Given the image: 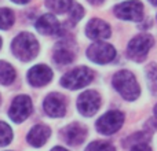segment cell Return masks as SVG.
Returning <instances> with one entry per match:
<instances>
[{"instance_id": "obj_9", "label": "cell", "mask_w": 157, "mask_h": 151, "mask_svg": "<svg viewBox=\"0 0 157 151\" xmlns=\"http://www.w3.org/2000/svg\"><path fill=\"white\" fill-rule=\"evenodd\" d=\"M101 106V96L95 91H86L78 96L77 109L83 116L91 117L98 111Z\"/></svg>"}, {"instance_id": "obj_19", "label": "cell", "mask_w": 157, "mask_h": 151, "mask_svg": "<svg viewBox=\"0 0 157 151\" xmlns=\"http://www.w3.org/2000/svg\"><path fill=\"white\" fill-rule=\"evenodd\" d=\"M13 140V129L8 124L0 121V147H4Z\"/></svg>"}, {"instance_id": "obj_28", "label": "cell", "mask_w": 157, "mask_h": 151, "mask_svg": "<svg viewBox=\"0 0 157 151\" xmlns=\"http://www.w3.org/2000/svg\"><path fill=\"white\" fill-rule=\"evenodd\" d=\"M150 3H152V4H155V6H157V0H149Z\"/></svg>"}, {"instance_id": "obj_2", "label": "cell", "mask_w": 157, "mask_h": 151, "mask_svg": "<svg viewBox=\"0 0 157 151\" xmlns=\"http://www.w3.org/2000/svg\"><path fill=\"white\" fill-rule=\"evenodd\" d=\"M113 87L125 100H135L141 94V88L135 76L128 70H120L113 76Z\"/></svg>"}, {"instance_id": "obj_20", "label": "cell", "mask_w": 157, "mask_h": 151, "mask_svg": "<svg viewBox=\"0 0 157 151\" xmlns=\"http://www.w3.org/2000/svg\"><path fill=\"white\" fill-rule=\"evenodd\" d=\"M14 24V14L8 8H0V29L6 30Z\"/></svg>"}, {"instance_id": "obj_25", "label": "cell", "mask_w": 157, "mask_h": 151, "mask_svg": "<svg viewBox=\"0 0 157 151\" xmlns=\"http://www.w3.org/2000/svg\"><path fill=\"white\" fill-rule=\"evenodd\" d=\"M11 2L17 3V4H26V3L30 2V0H11Z\"/></svg>"}, {"instance_id": "obj_10", "label": "cell", "mask_w": 157, "mask_h": 151, "mask_svg": "<svg viewBox=\"0 0 157 151\" xmlns=\"http://www.w3.org/2000/svg\"><path fill=\"white\" fill-rule=\"evenodd\" d=\"M43 109L50 117H63L66 111V102L65 98L59 94H50L48 96L44 99Z\"/></svg>"}, {"instance_id": "obj_26", "label": "cell", "mask_w": 157, "mask_h": 151, "mask_svg": "<svg viewBox=\"0 0 157 151\" xmlns=\"http://www.w3.org/2000/svg\"><path fill=\"white\" fill-rule=\"evenodd\" d=\"M51 151H68V150L63 149V147H59V146H58V147H54V149H52Z\"/></svg>"}, {"instance_id": "obj_14", "label": "cell", "mask_w": 157, "mask_h": 151, "mask_svg": "<svg viewBox=\"0 0 157 151\" xmlns=\"http://www.w3.org/2000/svg\"><path fill=\"white\" fill-rule=\"evenodd\" d=\"M50 135H51V131L47 125L37 124L29 131L26 139L33 147H40L48 140Z\"/></svg>"}, {"instance_id": "obj_13", "label": "cell", "mask_w": 157, "mask_h": 151, "mask_svg": "<svg viewBox=\"0 0 157 151\" xmlns=\"http://www.w3.org/2000/svg\"><path fill=\"white\" fill-rule=\"evenodd\" d=\"M87 138V129L80 124H71L63 131V139L68 144H81Z\"/></svg>"}, {"instance_id": "obj_5", "label": "cell", "mask_w": 157, "mask_h": 151, "mask_svg": "<svg viewBox=\"0 0 157 151\" xmlns=\"http://www.w3.org/2000/svg\"><path fill=\"white\" fill-rule=\"evenodd\" d=\"M87 57L90 61L98 65H105L109 63L116 58V50L112 44L103 43V41H98L88 47L87 50Z\"/></svg>"}, {"instance_id": "obj_24", "label": "cell", "mask_w": 157, "mask_h": 151, "mask_svg": "<svg viewBox=\"0 0 157 151\" xmlns=\"http://www.w3.org/2000/svg\"><path fill=\"white\" fill-rule=\"evenodd\" d=\"M131 151H152L150 146L146 142H141V143H136L131 147Z\"/></svg>"}, {"instance_id": "obj_16", "label": "cell", "mask_w": 157, "mask_h": 151, "mask_svg": "<svg viewBox=\"0 0 157 151\" xmlns=\"http://www.w3.org/2000/svg\"><path fill=\"white\" fill-rule=\"evenodd\" d=\"M15 70L10 63L0 61V84L3 85H10L15 80Z\"/></svg>"}, {"instance_id": "obj_7", "label": "cell", "mask_w": 157, "mask_h": 151, "mask_svg": "<svg viewBox=\"0 0 157 151\" xmlns=\"http://www.w3.org/2000/svg\"><path fill=\"white\" fill-rule=\"evenodd\" d=\"M114 14L124 21H141L144 15V6L139 0H130L114 7Z\"/></svg>"}, {"instance_id": "obj_17", "label": "cell", "mask_w": 157, "mask_h": 151, "mask_svg": "<svg viewBox=\"0 0 157 151\" xmlns=\"http://www.w3.org/2000/svg\"><path fill=\"white\" fill-rule=\"evenodd\" d=\"M75 59V55L71 50H68L66 47H62V48H57L54 52V61L58 63V65H69L72 63Z\"/></svg>"}, {"instance_id": "obj_29", "label": "cell", "mask_w": 157, "mask_h": 151, "mask_svg": "<svg viewBox=\"0 0 157 151\" xmlns=\"http://www.w3.org/2000/svg\"><path fill=\"white\" fill-rule=\"evenodd\" d=\"M155 116L157 117V105H156V107H155Z\"/></svg>"}, {"instance_id": "obj_1", "label": "cell", "mask_w": 157, "mask_h": 151, "mask_svg": "<svg viewBox=\"0 0 157 151\" xmlns=\"http://www.w3.org/2000/svg\"><path fill=\"white\" fill-rule=\"evenodd\" d=\"M11 51L18 59L28 62L36 58L39 52V43L35 39V36L28 32H22L13 40Z\"/></svg>"}, {"instance_id": "obj_12", "label": "cell", "mask_w": 157, "mask_h": 151, "mask_svg": "<svg viewBox=\"0 0 157 151\" xmlns=\"http://www.w3.org/2000/svg\"><path fill=\"white\" fill-rule=\"evenodd\" d=\"M86 35L92 40H103L110 36V26L102 19H91L86 26Z\"/></svg>"}, {"instance_id": "obj_3", "label": "cell", "mask_w": 157, "mask_h": 151, "mask_svg": "<svg viewBox=\"0 0 157 151\" xmlns=\"http://www.w3.org/2000/svg\"><path fill=\"white\" fill-rule=\"evenodd\" d=\"M153 46V37L147 33L138 35L128 43L127 55L135 62H142L146 59L147 52Z\"/></svg>"}, {"instance_id": "obj_22", "label": "cell", "mask_w": 157, "mask_h": 151, "mask_svg": "<svg viewBox=\"0 0 157 151\" xmlns=\"http://www.w3.org/2000/svg\"><path fill=\"white\" fill-rule=\"evenodd\" d=\"M69 11H71V21L73 22H78L84 15V8L80 4H73Z\"/></svg>"}, {"instance_id": "obj_8", "label": "cell", "mask_w": 157, "mask_h": 151, "mask_svg": "<svg viewBox=\"0 0 157 151\" xmlns=\"http://www.w3.org/2000/svg\"><path fill=\"white\" fill-rule=\"evenodd\" d=\"M32 113V100L26 95H19L14 99L8 116L14 122H22Z\"/></svg>"}, {"instance_id": "obj_11", "label": "cell", "mask_w": 157, "mask_h": 151, "mask_svg": "<svg viewBox=\"0 0 157 151\" xmlns=\"http://www.w3.org/2000/svg\"><path fill=\"white\" fill-rule=\"evenodd\" d=\"M52 78V70L47 65H36L28 72V81L33 87H43Z\"/></svg>"}, {"instance_id": "obj_6", "label": "cell", "mask_w": 157, "mask_h": 151, "mask_svg": "<svg viewBox=\"0 0 157 151\" xmlns=\"http://www.w3.org/2000/svg\"><path fill=\"white\" fill-rule=\"evenodd\" d=\"M124 124V114L119 110H110L105 113L97 121V129L102 135H113Z\"/></svg>"}, {"instance_id": "obj_30", "label": "cell", "mask_w": 157, "mask_h": 151, "mask_svg": "<svg viewBox=\"0 0 157 151\" xmlns=\"http://www.w3.org/2000/svg\"><path fill=\"white\" fill-rule=\"evenodd\" d=\"M0 48H2V37H0Z\"/></svg>"}, {"instance_id": "obj_4", "label": "cell", "mask_w": 157, "mask_h": 151, "mask_svg": "<svg viewBox=\"0 0 157 151\" xmlns=\"http://www.w3.org/2000/svg\"><path fill=\"white\" fill-rule=\"evenodd\" d=\"M94 78V73L91 69L81 66V68H76L72 72L66 73L61 78V84L68 89H80L83 87L88 85Z\"/></svg>"}, {"instance_id": "obj_21", "label": "cell", "mask_w": 157, "mask_h": 151, "mask_svg": "<svg viewBox=\"0 0 157 151\" xmlns=\"http://www.w3.org/2000/svg\"><path fill=\"white\" fill-rule=\"evenodd\" d=\"M86 151H116L113 146L110 143H106V142H92L87 146Z\"/></svg>"}, {"instance_id": "obj_18", "label": "cell", "mask_w": 157, "mask_h": 151, "mask_svg": "<svg viewBox=\"0 0 157 151\" xmlns=\"http://www.w3.org/2000/svg\"><path fill=\"white\" fill-rule=\"evenodd\" d=\"M46 6L54 13L62 14L65 11L71 10L73 4H72V0H46Z\"/></svg>"}, {"instance_id": "obj_27", "label": "cell", "mask_w": 157, "mask_h": 151, "mask_svg": "<svg viewBox=\"0 0 157 151\" xmlns=\"http://www.w3.org/2000/svg\"><path fill=\"white\" fill-rule=\"evenodd\" d=\"M91 4H101V3L103 2V0H88Z\"/></svg>"}, {"instance_id": "obj_15", "label": "cell", "mask_w": 157, "mask_h": 151, "mask_svg": "<svg viewBox=\"0 0 157 151\" xmlns=\"http://www.w3.org/2000/svg\"><path fill=\"white\" fill-rule=\"evenodd\" d=\"M36 29L41 35H54L59 29V22L52 14H44L36 22Z\"/></svg>"}, {"instance_id": "obj_23", "label": "cell", "mask_w": 157, "mask_h": 151, "mask_svg": "<svg viewBox=\"0 0 157 151\" xmlns=\"http://www.w3.org/2000/svg\"><path fill=\"white\" fill-rule=\"evenodd\" d=\"M147 78H149V84H150L152 91L155 92V94H157V66H156V68H153L152 70L149 72Z\"/></svg>"}]
</instances>
